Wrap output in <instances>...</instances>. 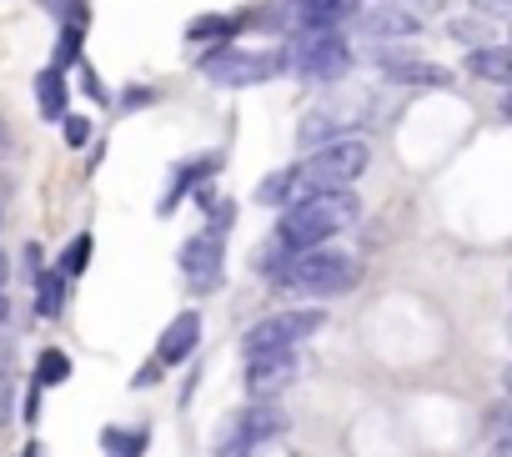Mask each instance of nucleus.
<instances>
[{"instance_id": "5701e85b", "label": "nucleus", "mask_w": 512, "mask_h": 457, "mask_svg": "<svg viewBox=\"0 0 512 457\" xmlns=\"http://www.w3.org/2000/svg\"><path fill=\"white\" fill-rule=\"evenodd\" d=\"M91 247H96V242H91V232H81V237H76V242L61 252V272H66L71 282L86 272V262H91Z\"/></svg>"}, {"instance_id": "423d86ee", "label": "nucleus", "mask_w": 512, "mask_h": 457, "mask_svg": "<svg viewBox=\"0 0 512 457\" xmlns=\"http://www.w3.org/2000/svg\"><path fill=\"white\" fill-rule=\"evenodd\" d=\"M282 432H287V412L277 407V397H251V407H241V412L221 427L216 457H241V452H251L256 442H272V437H282Z\"/></svg>"}, {"instance_id": "f03ea898", "label": "nucleus", "mask_w": 512, "mask_h": 457, "mask_svg": "<svg viewBox=\"0 0 512 457\" xmlns=\"http://www.w3.org/2000/svg\"><path fill=\"white\" fill-rule=\"evenodd\" d=\"M262 267L272 272V287L277 292H297V297H342L352 282H357V262L337 247H312V252H297V257H262Z\"/></svg>"}, {"instance_id": "0eeeda50", "label": "nucleus", "mask_w": 512, "mask_h": 457, "mask_svg": "<svg viewBox=\"0 0 512 457\" xmlns=\"http://www.w3.org/2000/svg\"><path fill=\"white\" fill-rule=\"evenodd\" d=\"M317 327H322V312H317V307L272 312V317H262L256 327H246L241 352H246V357H256V352H297L307 337H317Z\"/></svg>"}, {"instance_id": "4468645a", "label": "nucleus", "mask_w": 512, "mask_h": 457, "mask_svg": "<svg viewBox=\"0 0 512 457\" xmlns=\"http://www.w3.org/2000/svg\"><path fill=\"white\" fill-rule=\"evenodd\" d=\"M66 101H71V86H66V71L61 66H46L36 76V106L46 121H66Z\"/></svg>"}, {"instance_id": "4be33fe9", "label": "nucleus", "mask_w": 512, "mask_h": 457, "mask_svg": "<svg viewBox=\"0 0 512 457\" xmlns=\"http://www.w3.org/2000/svg\"><path fill=\"white\" fill-rule=\"evenodd\" d=\"M487 432H492V457H512V402L492 407Z\"/></svg>"}, {"instance_id": "e433bc0d", "label": "nucleus", "mask_w": 512, "mask_h": 457, "mask_svg": "<svg viewBox=\"0 0 512 457\" xmlns=\"http://www.w3.org/2000/svg\"><path fill=\"white\" fill-rule=\"evenodd\" d=\"M0 226H6V201H0Z\"/></svg>"}, {"instance_id": "cd10ccee", "label": "nucleus", "mask_w": 512, "mask_h": 457, "mask_svg": "<svg viewBox=\"0 0 512 457\" xmlns=\"http://www.w3.org/2000/svg\"><path fill=\"white\" fill-rule=\"evenodd\" d=\"M452 36H457V41H472V46H492L482 21H457V26H452Z\"/></svg>"}, {"instance_id": "473e14b6", "label": "nucleus", "mask_w": 512, "mask_h": 457, "mask_svg": "<svg viewBox=\"0 0 512 457\" xmlns=\"http://www.w3.org/2000/svg\"><path fill=\"white\" fill-rule=\"evenodd\" d=\"M11 322V302H6V292H0V327Z\"/></svg>"}, {"instance_id": "4c0bfd02", "label": "nucleus", "mask_w": 512, "mask_h": 457, "mask_svg": "<svg viewBox=\"0 0 512 457\" xmlns=\"http://www.w3.org/2000/svg\"><path fill=\"white\" fill-rule=\"evenodd\" d=\"M507 342H512V317H507Z\"/></svg>"}, {"instance_id": "393cba45", "label": "nucleus", "mask_w": 512, "mask_h": 457, "mask_svg": "<svg viewBox=\"0 0 512 457\" xmlns=\"http://www.w3.org/2000/svg\"><path fill=\"white\" fill-rule=\"evenodd\" d=\"M61 136H66L71 151H81V146L91 141V121H86V116H66V121H61Z\"/></svg>"}, {"instance_id": "20e7f679", "label": "nucleus", "mask_w": 512, "mask_h": 457, "mask_svg": "<svg viewBox=\"0 0 512 457\" xmlns=\"http://www.w3.org/2000/svg\"><path fill=\"white\" fill-rule=\"evenodd\" d=\"M372 166V146L362 136H342L327 146H312L307 161H297L302 191H352Z\"/></svg>"}, {"instance_id": "b1692460", "label": "nucleus", "mask_w": 512, "mask_h": 457, "mask_svg": "<svg viewBox=\"0 0 512 457\" xmlns=\"http://www.w3.org/2000/svg\"><path fill=\"white\" fill-rule=\"evenodd\" d=\"M81 61V26H66L61 31V56H56V66L66 71V66H76Z\"/></svg>"}, {"instance_id": "2f4dec72", "label": "nucleus", "mask_w": 512, "mask_h": 457, "mask_svg": "<svg viewBox=\"0 0 512 457\" xmlns=\"http://www.w3.org/2000/svg\"><path fill=\"white\" fill-rule=\"evenodd\" d=\"M6 277H11V257L0 252V292H6Z\"/></svg>"}, {"instance_id": "c756f323", "label": "nucleus", "mask_w": 512, "mask_h": 457, "mask_svg": "<svg viewBox=\"0 0 512 457\" xmlns=\"http://www.w3.org/2000/svg\"><path fill=\"white\" fill-rule=\"evenodd\" d=\"M161 377H166V367H161V362H156V357H146V367H141V372H136V377H131V387H136V392H141V387H156V382H161Z\"/></svg>"}, {"instance_id": "f8f14e48", "label": "nucleus", "mask_w": 512, "mask_h": 457, "mask_svg": "<svg viewBox=\"0 0 512 457\" xmlns=\"http://www.w3.org/2000/svg\"><path fill=\"white\" fill-rule=\"evenodd\" d=\"M196 347H201V317H196V312H181V317H171V327L161 332L156 362H161V367H181V362H191Z\"/></svg>"}, {"instance_id": "bb28decb", "label": "nucleus", "mask_w": 512, "mask_h": 457, "mask_svg": "<svg viewBox=\"0 0 512 457\" xmlns=\"http://www.w3.org/2000/svg\"><path fill=\"white\" fill-rule=\"evenodd\" d=\"M472 11L487 21H512V0H472Z\"/></svg>"}, {"instance_id": "6ab92c4d", "label": "nucleus", "mask_w": 512, "mask_h": 457, "mask_svg": "<svg viewBox=\"0 0 512 457\" xmlns=\"http://www.w3.org/2000/svg\"><path fill=\"white\" fill-rule=\"evenodd\" d=\"M66 292H71V277L56 267V272H36V312L41 317H61V307H66Z\"/></svg>"}, {"instance_id": "a878e982", "label": "nucleus", "mask_w": 512, "mask_h": 457, "mask_svg": "<svg viewBox=\"0 0 512 457\" xmlns=\"http://www.w3.org/2000/svg\"><path fill=\"white\" fill-rule=\"evenodd\" d=\"M392 6H402L407 16H417V21L427 26L432 16H442V6H447V0H392Z\"/></svg>"}, {"instance_id": "7ed1b4c3", "label": "nucleus", "mask_w": 512, "mask_h": 457, "mask_svg": "<svg viewBox=\"0 0 512 457\" xmlns=\"http://www.w3.org/2000/svg\"><path fill=\"white\" fill-rule=\"evenodd\" d=\"M287 66L302 76V81H312V86H337L347 71H352V46H347V36L342 31H332V26H302L292 41H287Z\"/></svg>"}, {"instance_id": "72a5a7b5", "label": "nucleus", "mask_w": 512, "mask_h": 457, "mask_svg": "<svg viewBox=\"0 0 512 457\" xmlns=\"http://www.w3.org/2000/svg\"><path fill=\"white\" fill-rule=\"evenodd\" d=\"M502 392H507V402H512V367L502 372Z\"/></svg>"}, {"instance_id": "dca6fc26", "label": "nucleus", "mask_w": 512, "mask_h": 457, "mask_svg": "<svg viewBox=\"0 0 512 457\" xmlns=\"http://www.w3.org/2000/svg\"><path fill=\"white\" fill-rule=\"evenodd\" d=\"M241 26H246V16H196L186 26V41L191 46H231Z\"/></svg>"}, {"instance_id": "aec40b11", "label": "nucleus", "mask_w": 512, "mask_h": 457, "mask_svg": "<svg viewBox=\"0 0 512 457\" xmlns=\"http://www.w3.org/2000/svg\"><path fill=\"white\" fill-rule=\"evenodd\" d=\"M101 447H106V457H146L151 427H106L101 432Z\"/></svg>"}, {"instance_id": "c85d7f7f", "label": "nucleus", "mask_w": 512, "mask_h": 457, "mask_svg": "<svg viewBox=\"0 0 512 457\" xmlns=\"http://www.w3.org/2000/svg\"><path fill=\"white\" fill-rule=\"evenodd\" d=\"M11 407H16V387H11V372L0 367V427L11 422Z\"/></svg>"}, {"instance_id": "6e6552de", "label": "nucleus", "mask_w": 512, "mask_h": 457, "mask_svg": "<svg viewBox=\"0 0 512 457\" xmlns=\"http://www.w3.org/2000/svg\"><path fill=\"white\" fill-rule=\"evenodd\" d=\"M181 272H186V282H191V292H216V282H221V262H226V247H221V232H196V237H186L181 242Z\"/></svg>"}, {"instance_id": "39448f33", "label": "nucleus", "mask_w": 512, "mask_h": 457, "mask_svg": "<svg viewBox=\"0 0 512 457\" xmlns=\"http://www.w3.org/2000/svg\"><path fill=\"white\" fill-rule=\"evenodd\" d=\"M201 76L211 81V86H221V91H246V86H262V81H272L277 71H287V56L277 51H246V46H211L201 61Z\"/></svg>"}, {"instance_id": "f704fd0d", "label": "nucleus", "mask_w": 512, "mask_h": 457, "mask_svg": "<svg viewBox=\"0 0 512 457\" xmlns=\"http://www.w3.org/2000/svg\"><path fill=\"white\" fill-rule=\"evenodd\" d=\"M502 116H507V121H512V91H507V96H502Z\"/></svg>"}, {"instance_id": "9d476101", "label": "nucleus", "mask_w": 512, "mask_h": 457, "mask_svg": "<svg viewBox=\"0 0 512 457\" xmlns=\"http://www.w3.org/2000/svg\"><path fill=\"white\" fill-rule=\"evenodd\" d=\"M357 121H362V106H352V101H327V106H317V111L302 121V146L342 141V136L357 131Z\"/></svg>"}, {"instance_id": "c9c22d12", "label": "nucleus", "mask_w": 512, "mask_h": 457, "mask_svg": "<svg viewBox=\"0 0 512 457\" xmlns=\"http://www.w3.org/2000/svg\"><path fill=\"white\" fill-rule=\"evenodd\" d=\"M26 457H41V442H26Z\"/></svg>"}, {"instance_id": "ddd939ff", "label": "nucleus", "mask_w": 512, "mask_h": 457, "mask_svg": "<svg viewBox=\"0 0 512 457\" xmlns=\"http://www.w3.org/2000/svg\"><path fill=\"white\" fill-rule=\"evenodd\" d=\"M216 171H221V156H216V151H206V156H196V161H181V171L171 176V186H166V196H161V216H171V211L181 206V196L196 191L201 181H211Z\"/></svg>"}, {"instance_id": "f257e3e1", "label": "nucleus", "mask_w": 512, "mask_h": 457, "mask_svg": "<svg viewBox=\"0 0 512 457\" xmlns=\"http://www.w3.org/2000/svg\"><path fill=\"white\" fill-rule=\"evenodd\" d=\"M362 216V201L357 191H302L292 206H282L277 216V257H297V252H312V247H327L337 232Z\"/></svg>"}, {"instance_id": "f3484780", "label": "nucleus", "mask_w": 512, "mask_h": 457, "mask_svg": "<svg viewBox=\"0 0 512 457\" xmlns=\"http://www.w3.org/2000/svg\"><path fill=\"white\" fill-rule=\"evenodd\" d=\"M467 71L492 86H512V46H477L467 56Z\"/></svg>"}, {"instance_id": "9b49d317", "label": "nucleus", "mask_w": 512, "mask_h": 457, "mask_svg": "<svg viewBox=\"0 0 512 457\" xmlns=\"http://www.w3.org/2000/svg\"><path fill=\"white\" fill-rule=\"evenodd\" d=\"M352 26H357L362 36H372V41H397V36H417V31H422V21H417V16H407L402 6H392V0L362 6V11L352 16Z\"/></svg>"}, {"instance_id": "a211bd4d", "label": "nucleus", "mask_w": 512, "mask_h": 457, "mask_svg": "<svg viewBox=\"0 0 512 457\" xmlns=\"http://www.w3.org/2000/svg\"><path fill=\"white\" fill-rule=\"evenodd\" d=\"M382 66H387L392 81H402V86H447V81H452L447 66H427V61H407V56H382Z\"/></svg>"}, {"instance_id": "412c9836", "label": "nucleus", "mask_w": 512, "mask_h": 457, "mask_svg": "<svg viewBox=\"0 0 512 457\" xmlns=\"http://www.w3.org/2000/svg\"><path fill=\"white\" fill-rule=\"evenodd\" d=\"M61 382H71V357L61 347H46L36 357V387L46 392V387H61Z\"/></svg>"}, {"instance_id": "1a4fd4ad", "label": "nucleus", "mask_w": 512, "mask_h": 457, "mask_svg": "<svg viewBox=\"0 0 512 457\" xmlns=\"http://www.w3.org/2000/svg\"><path fill=\"white\" fill-rule=\"evenodd\" d=\"M302 352H256L246 357V392L251 397H277L287 382H297Z\"/></svg>"}, {"instance_id": "7c9ffc66", "label": "nucleus", "mask_w": 512, "mask_h": 457, "mask_svg": "<svg viewBox=\"0 0 512 457\" xmlns=\"http://www.w3.org/2000/svg\"><path fill=\"white\" fill-rule=\"evenodd\" d=\"M21 417H26L31 427H36V417H41V387H36V382H31V397H26V407H21Z\"/></svg>"}, {"instance_id": "2eb2a0df", "label": "nucleus", "mask_w": 512, "mask_h": 457, "mask_svg": "<svg viewBox=\"0 0 512 457\" xmlns=\"http://www.w3.org/2000/svg\"><path fill=\"white\" fill-rule=\"evenodd\" d=\"M302 196V176H297V166H282V171H272V176H262L256 181V206H292Z\"/></svg>"}]
</instances>
